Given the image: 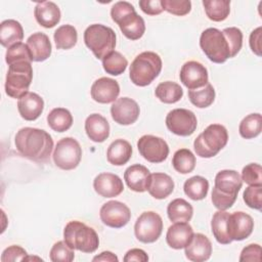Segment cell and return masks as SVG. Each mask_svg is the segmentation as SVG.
<instances>
[{
	"label": "cell",
	"mask_w": 262,
	"mask_h": 262,
	"mask_svg": "<svg viewBox=\"0 0 262 262\" xmlns=\"http://www.w3.org/2000/svg\"><path fill=\"white\" fill-rule=\"evenodd\" d=\"M14 143L17 151L35 162H46L53 148V140L48 132L38 128L25 127L17 131Z\"/></svg>",
	"instance_id": "6da1fadb"
},
{
	"label": "cell",
	"mask_w": 262,
	"mask_h": 262,
	"mask_svg": "<svg viewBox=\"0 0 262 262\" xmlns=\"http://www.w3.org/2000/svg\"><path fill=\"white\" fill-rule=\"evenodd\" d=\"M162 71V59L152 51L139 53L132 61L129 70L131 82L139 87L149 85Z\"/></svg>",
	"instance_id": "7a4b0ae2"
},
{
	"label": "cell",
	"mask_w": 262,
	"mask_h": 262,
	"mask_svg": "<svg viewBox=\"0 0 262 262\" xmlns=\"http://www.w3.org/2000/svg\"><path fill=\"white\" fill-rule=\"evenodd\" d=\"M63 239L73 250L83 253H93L99 246L96 231L85 223L77 220L70 221L63 229Z\"/></svg>",
	"instance_id": "3957f363"
},
{
	"label": "cell",
	"mask_w": 262,
	"mask_h": 262,
	"mask_svg": "<svg viewBox=\"0 0 262 262\" xmlns=\"http://www.w3.org/2000/svg\"><path fill=\"white\" fill-rule=\"evenodd\" d=\"M228 133L221 124L209 125L195 139L193 147L196 156L201 158L215 157L227 143Z\"/></svg>",
	"instance_id": "277c9868"
},
{
	"label": "cell",
	"mask_w": 262,
	"mask_h": 262,
	"mask_svg": "<svg viewBox=\"0 0 262 262\" xmlns=\"http://www.w3.org/2000/svg\"><path fill=\"white\" fill-rule=\"evenodd\" d=\"M84 42L96 58L102 59L114 51L116 46V34L110 27L101 24H93L85 30Z\"/></svg>",
	"instance_id": "5b68a950"
},
{
	"label": "cell",
	"mask_w": 262,
	"mask_h": 262,
	"mask_svg": "<svg viewBox=\"0 0 262 262\" xmlns=\"http://www.w3.org/2000/svg\"><path fill=\"white\" fill-rule=\"evenodd\" d=\"M33 79V68L30 61H19L8 67L5 79V92L12 98L19 99L29 91Z\"/></svg>",
	"instance_id": "8992f818"
},
{
	"label": "cell",
	"mask_w": 262,
	"mask_h": 262,
	"mask_svg": "<svg viewBox=\"0 0 262 262\" xmlns=\"http://www.w3.org/2000/svg\"><path fill=\"white\" fill-rule=\"evenodd\" d=\"M200 46L206 56L215 63H223L230 58L227 40L222 31L216 28H208L202 32Z\"/></svg>",
	"instance_id": "52a82bcc"
},
{
	"label": "cell",
	"mask_w": 262,
	"mask_h": 262,
	"mask_svg": "<svg viewBox=\"0 0 262 262\" xmlns=\"http://www.w3.org/2000/svg\"><path fill=\"white\" fill-rule=\"evenodd\" d=\"M52 158L59 169L73 170L77 168L82 158L80 143L73 137L61 138L54 147Z\"/></svg>",
	"instance_id": "ba28073f"
},
{
	"label": "cell",
	"mask_w": 262,
	"mask_h": 262,
	"mask_svg": "<svg viewBox=\"0 0 262 262\" xmlns=\"http://www.w3.org/2000/svg\"><path fill=\"white\" fill-rule=\"evenodd\" d=\"M163 231L162 217L154 212H143L136 220L134 233L136 238L143 244H151L158 241Z\"/></svg>",
	"instance_id": "9c48e42d"
},
{
	"label": "cell",
	"mask_w": 262,
	"mask_h": 262,
	"mask_svg": "<svg viewBox=\"0 0 262 262\" xmlns=\"http://www.w3.org/2000/svg\"><path fill=\"white\" fill-rule=\"evenodd\" d=\"M166 126L178 136H189L195 131L198 120L193 112L186 108H175L168 113Z\"/></svg>",
	"instance_id": "30bf717a"
},
{
	"label": "cell",
	"mask_w": 262,
	"mask_h": 262,
	"mask_svg": "<svg viewBox=\"0 0 262 262\" xmlns=\"http://www.w3.org/2000/svg\"><path fill=\"white\" fill-rule=\"evenodd\" d=\"M139 154L150 163H162L169 155V146L167 142L155 135H143L137 141Z\"/></svg>",
	"instance_id": "8fae6325"
},
{
	"label": "cell",
	"mask_w": 262,
	"mask_h": 262,
	"mask_svg": "<svg viewBox=\"0 0 262 262\" xmlns=\"http://www.w3.org/2000/svg\"><path fill=\"white\" fill-rule=\"evenodd\" d=\"M99 216L103 224L112 228L125 226L131 218L130 209L122 202L110 201L102 205Z\"/></svg>",
	"instance_id": "7c38bea8"
},
{
	"label": "cell",
	"mask_w": 262,
	"mask_h": 262,
	"mask_svg": "<svg viewBox=\"0 0 262 262\" xmlns=\"http://www.w3.org/2000/svg\"><path fill=\"white\" fill-rule=\"evenodd\" d=\"M180 82L188 89L194 90L209 83L208 71L201 62L195 60L186 61L180 70Z\"/></svg>",
	"instance_id": "4fadbf2b"
},
{
	"label": "cell",
	"mask_w": 262,
	"mask_h": 262,
	"mask_svg": "<svg viewBox=\"0 0 262 262\" xmlns=\"http://www.w3.org/2000/svg\"><path fill=\"white\" fill-rule=\"evenodd\" d=\"M140 108L137 102L129 97H121L113 102L111 115L113 120L120 125H131L139 117Z\"/></svg>",
	"instance_id": "5bb4252c"
},
{
	"label": "cell",
	"mask_w": 262,
	"mask_h": 262,
	"mask_svg": "<svg viewBox=\"0 0 262 262\" xmlns=\"http://www.w3.org/2000/svg\"><path fill=\"white\" fill-rule=\"evenodd\" d=\"M254 229L253 218L242 211L229 214L227 220L228 235L232 241H244L251 235Z\"/></svg>",
	"instance_id": "9a60e30c"
},
{
	"label": "cell",
	"mask_w": 262,
	"mask_h": 262,
	"mask_svg": "<svg viewBox=\"0 0 262 262\" xmlns=\"http://www.w3.org/2000/svg\"><path fill=\"white\" fill-rule=\"evenodd\" d=\"M91 97L99 103H111L118 99L120 94L119 83L107 77H101L95 80L91 86Z\"/></svg>",
	"instance_id": "2e32d148"
},
{
	"label": "cell",
	"mask_w": 262,
	"mask_h": 262,
	"mask_svg": "<svg viewBox=\"0 0 262 262\" xmlns=\"http://www.w3.org/2000/svg\"><path fill=\"white\" fill-rule=\"evenodd\" d=\"M93 188L103 198H114L122 193L124 190V184L118 175L103 172L94 178Z\"/></svg>",
	"instance_id": "e0dca14e"
},
{
	"label": "cell",
	"mask_w": 262,
	"mask_h": 262,
	"mask_svg": "<svg viewBox=\"0 0 262 262\" xmlns=\"http://www.w3.org/2000/svg\"><path fill=\"white\" fill-rule=\"evenodd\" d=\"M242 185V177L235 170H221L215 176L214 188L220 193L237 196Z\"/></svg>",
	"instance_id": "ac0fdd59"
},
{
	"label": "cell",
	"mask_w": 262,
	"mask_h": 262,
	"mask_svg": "<svg viewBox=\"0 0 262 262\" xmlns=\"http://www.w3.org/2000/svg\"><path fill=\"white\" fill-rule=\"evenodd\" d=\"M150 175L149 170L145 166L135 164L125 170L124 179L131 190L136 192H144L147 190Z\"/></svg>",
	"instance_id": "d6986e66"
},
{
	"label": "cell",
	"mask_w": 262,
	"mask_h": 262,
	"mask_svg": "<svg viewBox=\"0 0 262 262\" xmlns=\"http://www.w3.org/2000/svg\"><path fill=\"white\" fill-rule=\"evenodd\" d=\"M193 234V229L187 222H176L168 228L166 242L172 249H184L192 239Z\"/></svg>",
	"instance_id": "ffe728a7"
},
{
	"label": "cell",
	"mask_w": 262,
	"mask_h": 262,
	"mask_svg": "<svg viewBox=\"0 0 262 262\" xmlns=\"http://www.w3.org/2000/svg\"><path fill=\"white\" fill-rule=\"evenodd\" d=\"M185 256L192 262L207 261L212 254V244L203 233H195L190 243L184 248Z\"/></svg>",
	"instance_id": "44dd1931"
},
{
	"label": "cell",
	"mask_w": 262,
	"mask_h": 262,
	"mask_svg": "<svg viewBox=\"0 0 262 262\" xmlns=\"http://www.w3.org/2000/svg\"><path fill=\"white\" fill-rule=\"evenodd\" d=\"M43 108V98L35 92H28L17 101L18 113L26 121H35L38 119L42 114Z\"/></svg>",
	"instance_id": "7402d4cb"
},
{
	"label": "cell",
	"mask_w": 262,
	"mask_h": 262,
	"mask_svg": "<svg viewBox=\"0 0 262 262\" xmlns=\"http://www.w3.org/2000/svg\"><path fill=\"white\" fill-rule=\"evenodd\" d=\"M117 24L123 35L130 40L140 39L145 32L144 19L135 10L124 15Z\"/></svg>",
	"instance_id": "603a6c76"
},
{
	"label": "cell",
	"mask_w": 262,
	"mask_h": 262,
	"mask_svg": "<svg viewBox=\"0 0 262 262\" xmlns=\"http://www.w3.org/2000/svg\"><path fill=\"white\" fill-rule=\"evenodd\" d=\"M34 15L37 23L46 29L53 28L60 20L59 7L51 1L38 2L34 9Z\"/></svg>",
	"instance_id": "cb8c5ba5"
},
{
	"label": "cell",
	"mask_w": 262,
	"mask_h": 262,
	"mask_svg": "<svg viewBox=\"0 0 262 262\" xmlns=\"http://www.w3.org/2000/svg\"><path fill=\"white\" fill-rule=\"evenodd\" d=\"M85 131L90 140L103 142L110 136V124L103 116L92 114L85 121Z\"/></svg>",
	"instance_id": "d4e9b609"
},
{
	"label": "cell",
	"mask_w": 262,
	"mask_h": 262,
	"mask_svg": "<svg viewBox=\"0 0 262 262\" xmlns=\"http://www.w3.org/2000/svg\"><path fill=\"white\" fill-rule=\"evenodd\" d=\"M27 45L32 54L33 61H44L51 55V43L48 36L37 32L31 35L27 40Z\"/></svg>",
	"instance_id": "484cf974"
},
{
	"label": "cell",
	"mask_w": 262,
	"mask_h": 262,
	"mask_svg": "<svg viewBox=\"0 0 262 262\" xmlns=\"http://www.w3.org/2000/svg\"><path fill=\"white\" fill-rule=\"evenodd\" d=\"M173 190L174 181L168 174L154 173L150 175L147 191L152 198L157 200L166 199L173 192Z\"/></svg>",
	"instance_id": "4316f807"
},
{
	"label": "cell",
	"mask_w": 262,
	"mask_h": 262,
	"mask_svg": "<svg viewBox=\"0 0 262 262\" xmlns=\"http://www.w3.org/2000/svg\"><path fill=\"white\" fill-rule=\"evenodd\" d=\"M132 156V146L125 139H116L106 150L107 162L114 166L125 165Z\"/></svg>",
	"instance_id": "83f0119b"
},
{
	"label": "cell",
	"mask_w": 262,
	"mask_h": 262,
	"mask_svg": "<svg viewBox=\"0 0 262 262\" xmlns=\"http://www.w3.org/2000/svg\"><path fill=\"white\" fill-rule=\"evenodd\" d=\"M24 38V29L15 19H5L0 24V43L9 48Z\"/></svg>",
	"instance_id": "f1b7e54d"
},
{
	"label": "cell",
	"mask_w": 262,
	"mask_h": 262,
	"mask_svg": "<svg viewBox=\"0 0 262 262\" xmlns=\"http://www.w3.org/2000/svg\"><path fill=\"white\" fill-rule=\"evenodd\" d=\"M229 213L226 210H218L214 213L211 221L212 233L215 239L222 245H228L232 242V239L228 235L227 230V220Z\"/></svg>",
	"instance_id": "f546056e"
},
{
	"label": "cell",
	"mask_w": 262,
	"mask_h": 262,
	"mask_svg": "<svg viewBox=\"0 0 262 262\" xmlns=\"http://www.w3.org/2000/svg\"><path fill=\"white\" fill-rule=\"evenodd\" d=\"M167 214L174 223L188 222L193 215V208L184 199H175L168 205Z\"/></svg>",
	"instance_id": "4dcf8cb0"
},
{
	"label": "cell",
	"mask_w": 262,
	"mask_h": 262,
	"mask_svg": "<svg viewBox=\"0 0 262 262\" xmlns=\"http://www.w3.org/2000/svg\"><path fill=\"white\" fill-rule=\"evenodd\" d=\"M48 126L55 132H64L73 125V116L64 107H55L47 115Z\"/></svg>",
	"instance_id": "1f68e13d"
},
{
	"label": "cell",
	"mask_w": 262,
	"mask_h": 262,
	"mask_svg": "<svg viewBox=\"0 0 262 262\" xmlns=\"http://www.w3.org/2000/svg\"><path fill=\"white\" fill-rule=\"evenodd\" d=\"M155 94L157 98L164 103H175L182 98L183 90L179 84L172 81H166L160 83L156 87Z\"/></svg>",
	"instance_id": "d6a6232c"
},
{
	"label": "cell",
	"mask_w": 262,
	"mask_h": 262,
	"mask_svg": "<svg viewBox=\"0 0 262 262\" xmlns=\"http://www.w3.org/2000/svg\"><path fill=\"white\" fill-rule=\"evenodd\" d=\"M183 190L184 193L192 201H201L208 194L209 182L203 176H192L184 182Z\"/></svg>",
	"instance_id": "836d02e7"
},
{
	"label": "cell",
	"mask_w": 262,
	"mask_h": 262,
	"mask_svg": "<svg viewBox=\"0 0 262 262\" xmlns=\"http://www.w3.org/2000/svg\"><path fill=\"white\" fill-rule=\"evenodd\" d=\"M205 12L209 19L222 21L230 12V1L228 0H203Z\"/></svg>",
	"instance_id": "e575fe53"
},
{
	"label": "cell",
	"mask_w": 262,
	"mask_h": 262,
	"mask_svg": "<svg viewBox=\"0 0 262 262\" xmlns=\"http://www.w3.org/2000/svg\"><path fill=\"white\" fill-rule=\"evenodd\" d=\"M57 49H71L78 41V33L74 26L62 25L57 28L53 35Z\"/></svg>",
	"instance_id": "d590c367"
},
{
	"label": "cell",
	"mask_w": 262,
	"mask_h": 262,
	"mask_svg": "<svg viewBox=\"0 0 262 262\" xmlns=\"http://www.w3.org/2000/svg\"><path fill=\"white\" fill-rule=\"evenodd\" d=\"M262 130V117L259 113L245 117L238 126V132L243 138L252 139L257 137Z\"/></svg>",
	"instance_id": "8d00e7d4"
},
{
	"label": "cell",
	"mask_w": 262,
	"mask_h": 262,
	"mask_svg": "<svg viewBox=\"0 0 262 262\" xmlns=\"http://www.w3.org/2000/svg\"><path fill=\"white\" fill-rule=\"evenodd\" d=\"M188 98L199 108L208 107L215 100V89L212 84L208 83L201 89L188 90Z\"/></svg>",
	"instance_id": "74e56055"
},
{
	"label": "cell",
	"mask_w": 262,
	"mask_h": 262,
	"mask_svg": "<svg viewBox=\"0 0 262 262\" xmlns=\"http://www.w3.org/2000/svg\"><path fill=\"white\" fill-rule=\"evenodd\" d=\"M173 168L181 174H188L195 167V157L187 148H180L175 151L172 159Z\"/></svg>",
	"instance_id": "f35d334b"
},
{
	"label": "cell",
	"mask_w": 262,
	"mask_h": 262,
	"mask_svg": "<svg viewBox=\"0 0 262 262\" xmlns=\"http://www.w3.org/2000/svg\"><path fill=\"white\" fill-rule=\"evenodd\" d=\"M101 60L103 70L112 76H119L123 74L128 66V60L126 57L118 51H112Z\"/></svg>",
	"instance_id": "ab89813d"
},
{
	"label": "cell",
	"mask_w": 262,
	"mask_h": 262,
	"mask_svg": "<svg viewBox=\"0 0 262 262\" xmlns=\"http://www.w3.org/2000/svg\"><path fill=\"white\" fill-rule=\"evenodd\" d=\"M5 61L8 66L19 62V61H30L32 62V54L30 52V49L27 44L23 42L15 43L11 45L5 54Z\"/></svg>",
	"instance_id": "60d3db41"
},
{
	"label": "cell",
	"mask_w": 262,
	"mask_h": 262,
	"mask_svg": "<svg viewBox=\"0 0 262 262\" xmlns=\"http://www.w3.org/2000/svg\"><path fill=\"white\" fill-rule=\"evenodd\" d=\"M49 257L53 262H72L75 258V253L64 241H59L52 246Z\"/></svg>",
	"instance_id": "b9f144b4"
},
{
	"label": "cell",
	"mask_w": 262,
	"mask_h": 262,
	"mask_svg": "<svg viewBox=\"0 0 262 262\" xmlns=\"http://www.w3.org/2000/svg\"><path fill=\"white\" fill-rule=\"evenodd\" d=\"M222 33L225 36V38L227 40V43H228V46H229L230 58L234 57L239 52V50L242 49V46H243V33L236 27L225 28L222 31Z\"/></svg>",
	"instance_id": "7bdbcfd3"
},
{
	"label": "cell",
	"mask_w": 262,
	"mask_h": 262,
	"mask_svg": "<svg viewBox=\"0 0 262 262\" xmlns=\"http://www.w3.org/2000/svg\"><path fill=\"white\" fill-rule=\"evenodd\" d=\"M161 5L163 10L178 16L186 15L191 10L189 0H161Z\"/></svg>",
	"instance_id": "ee69618b"
},
{
	"label": "cell",
	"mask_w": 262,
	"mask_h": 262,
	"mask_svg": "<svg viewBox=\"0 0 262 262\" xmlns=\"http://www.w3.org/2000/svg\"><path fill=\"white\" fill-rule=\"evenodd\" d=\"M242 180L249 185H262V169L257 163L246 165L242 171Z\"/></svg>",
	"instance_id": "f6af8a7d"
},
{
	"label": "cell",
	"mask_w": 262,
	"mask_h": 262,
	"mask_svg": "<svg viewBox=\"0 0 262 262\" xmlns=\"http://www.w3.org/2000/svg\"><path fill=\"white\" fill-rule=\"evenodd\" d=\"M243 199L248 207L256 210H261L262 185H249L244 191Z\"/></svg>",
	"instance_id": "bcb514c9"
},
{
	"label": "cell",
	"mask_w": 262,
	"mask_h": 262,
	"mask_svg": "<svg viewBox=\"0 0 262 262\" xmlns=\"http://www.w3.org/2000/svg\"><path fill=\"white\" fill-rule=\"evenodd\" d=\"M27 252L24 248L20 246L12 245L8 248H6L2 255H1V261L2 262H15V261H24L27 257Z\"/></svg>",
	"instance_id": "7dc6e473"
},
{
	"label": "cell",
	"mask_w": 262,
	"mask_h": 262,
	"mask_svg": "<svg viewBox=\"0 0 262 262\" xmlns=\"http://www.w3.org/2000/svg\"><path fill=\"white\" fill-rule=\"evenodd\" d=\"M236 196H231V195H226L223 193H220L217 191L215 188L212 190V203L215 208L218 210H227L229 209L235 202Z\"/></svg>",
	"instance_id": "c3c4849f"
},
{
	"label": "cell",
	"mask_w": 262,
	"mask_h": 262,
	"mask_svg": "<svg viewBox=\"0 0 262 262\" xmlns=\"http://www.w3.org/2000/svg\"><path fill=\"white\" fill-rule=\"evenodd\" d=\"M134 10H135V8L131 3L127 2V1H119V2H116L112 6L111 16H112V19L117 24V21L120 18H122L124 15H126L127 13L134 11Z\"/></svg>",
	"instance_id": "681fc988"
},
{
	"label": "cell",
	"mask_w": 262,
	"mask_h": 262,
	"mask_svg": "<svg viewBox=\"0 0 262 262\" xmlns=\"http://www.w3.org/2000/svg\"><path fill=\"white\" fill-rule=\"evenodd\" d=\"M242 261H256L259 262L261 260V247L258 244H251L245 247L241 253L239 259Z\"/></svg>",
	"instance_id": "f907efd6"
},
{
	"label": "cell",
	"mask_w": 262,
	"mask_h": 262,
	"mask_svg": "<svg viewBox=\"0 0 262 262\" xmlns=\"http://www.w3.org/2000/svg\"><path fill=\"white\" fill-rule=\"evenodd\" d=\"M139 7L148 15H158L163 11L161 0H141L139 1Z\"/></svg>",
	"instance_id": "816d5d0a"
},
{
	"label": "cell",
	"mask_w": 262,
	"mask_h": 262,
	"mask_svg": "<svg viewBox=\"0 0 262 262\" xmlns=\"http://www.w3.org/2000/svg\"><path fill=\"white\" fill-rule=\"evenodd\" d=\"M261 35H262V29L261 27H258L251 33L250 41H249L251 50L258 56H261Z\"/></svg>",
	"instance_id": "f5cc1de1"
},
{
	"label": "cell",
	"mask_w": 262,
	"mask_h": 262,
	"mask_svg": "<svg viewBox=\"0 0 262 262\" xmlns=\"http://www.w3.org/2000/svg\"><path fill=\"white\" fill-rule=\"evenodd\" d=\"M123 260L125 262H132V261L146 262V261H148V256L141 249H131L126 253Z\"/></svg>",
	"instance_id": "db71d44e"
},
{
	"label": "cell",
	"mask_w": 262,
	"mask_h": 262,
	"mask_svg": "<svg viewBox=\"0 0 262 262\" xmlns=\"http://www.w3.org/2000/svg\"><path fill=\"white\" fill-rule=\"evenodd\" d=\"M118 260H119L118 257L110 251H104L92 259V261H107V262H115V261L117 262Z\"/></svg>",
	"instance_id": "11a10c76"
}]
</instances>
